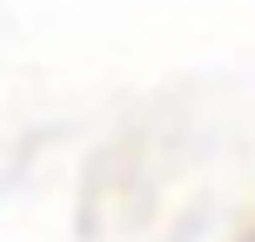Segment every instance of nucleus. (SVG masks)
I'll list each match as a JSON object with an SVG mask.
<instances>
[{"label": "nucleus", "mask_w": 255, "mask_h": 242, "mask_svg": "<svg viewBox=\"0 0 255 242\" xmlns=\"http://www.w3.org/2000/svg\"><path fill=\"white\" fill-rule=\"evenodd\" d=\"M242 242H255V229H249V236H242Z\"/></svg>", "instance_id": "f257e3e1"}]
</instances>
